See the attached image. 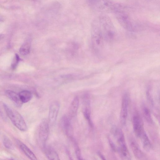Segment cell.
<instances>
[{
    "label": "cell",
    "instance_id": "obj_1",
    "mask_svg": "<svg viewBox=\"0 0 160 160\" xmlns=\"http://www.w3.org/2000/svg\"><path fill=\"white\" fill-rule=\"evenodd\" d=\"M89 5L98 11L107 13L124 11L126 8L122 4L112 0H94Z\"/></svg>",
    "mask_w": 160,
    "mask_h": 160
},
{
    "label": "cell",
    "instance_id": "obj_2",
    "mask_svg": "<svg viewBox=\"0 0 160 160\" xmlns=\"http://www.w3.org/2000/svg\"><path fill=\"white\" fill-rule=\"evenodd\" d=\"M98 19L104 39L112 40L116 35V30L110 18L106 15L102 14Z\"/></svg>",
    "mask_w": 160,
    "mask_h": 160
},
{
    "label": "cell",
    "instance_id": "obj_3",
    "mask_svg": "<svg viewBox=\"0 0 160 160\" xmlns=\"http://www.w3.org/2000/svg\"><path fill=\"white\" fill-rule=\"evenodd\" d=\"M3 106L6 113L14 125L21 131H26L27 129V124L21 115L5 103H3Z\"/></svg>",
    "mask_w": 160,
    "mask_h": 160
},
{
    "label": "cell",
    "instance_id": "obj_4",
    "mask_svg": "<svg viewBox=\"0 0 160 160\" xmlns=\"http://www.w3.org/2000/svg\"><path fill=\"white\" fill-rule=\"evenodd\" d=\"M49 133V122L44 119L40 122L38 131V143L43 150L45 148Z\"/></svg>",
    "mask_w": 160,
    "mask_h": 160
},
{
    "label": "cell",
    "instance_id": "obj_5",
    "mask_svg": "<svg viewBox=\"0 0 160 160\" xmlns=\"http://www.w3.org/2000/svg\"><path fill=\"white\" fill-rule=\"evenodd\" d=\"M115 14L117 20L122 28L129 31H133L134 30L132 21L124 11L117 12Z\"/></svg>",
    "mask_w": 160,
    "mask_h": 160
},
{
    "label": "cell",
    "instance_id": "obj_6",
    "mask_svg": "<svg viewBox=\"0 0 160 160\" xmlns=\"http://www.w3.org/2000/svg\"><path fill=\"white\" fill-rule=\"evenodd\" d=\"M129 97L128 94L125 92L123 95L121 103L120 113V120L122 125H125L128 115Z\"/></svg>",
    "mask_w": 160,
    "mask_h": 160
},
{
    "label": "cell",
    "instance_id": "obj_7",
    "mask_svg": "<svg viewBox=\"0 0 160 160\" xmlns=\"http://www.w3.org/2000/svg\"><path fill=\"white\" fill-rule=\"evenodd\" d=\"M132 121L135 134L137 137L141 138L145 131L142 119L138 113L134 114Z\"/></svg>",
    "mask_w": 160,
    "mask_h": 160
},
{
    "label": "cell",
    "instance_id": "obj_8",
    "mask_svg": "<svg viewBox=\"0 0 160 160\" xmlns=\"http://www.w3.org/2000/svg\"><path fill=\"white\" fill-rule=\"evenodd\" d=\"M82 111L83 115L91 128L93 126L91 118L90 101L88 95L84 96L82 99Z\"/></svg>",
    "mask_w": 160,
    "mask_h": 160
},
{
    "label": "cell",
    "instance_id": "obj_9",
    "mask_svg": "<svg viewBox=\"0 0 160 160\" xmlns=\"http://www.w3.org/2000/svg\"><path fill=\"white\" fill-rule=\"evenodd\" d=\"M60 107L59 103L54 101L51 104L49 111L48 122L53 125L56 122Z\"/></svg>",
    "mask_w": 160,
    "mask_h": 160
},
{
    "label": "cell",
    "instance_id": "obj_10",
    "mask_svg": "<svg viewBox=\"0 0 160 160\" xmlns=\"http://www.w3.org/2000/svg\"><path fill=\"white\" fill-rule=\"evenodd\" d=\"M61 125L67 136L71 139L72 138L73 130L70 117L66 115L63 116L61 119Z\"/></svg>",
    "mask_w": 160,
    "mask_h": 160
},
{
    "label": "cell",
    "instance_id": "obj_11",
    "mask_svg": "<svg viewBox=\"0 0 160 160\" xmlns=\"http://www.w3.org/2000/svg\"><path fill=\"white\" fill-rule=\"evenodd\" d=\"M130 145L136 158L139 159H143L145 158V155L139 148L138 145L133 139L130 140Z\"/></svg>",
    "mask_w": 160,
    "mask_h": 160
},
{
    "label": "cell",
    "instance_id": "obj_12",
    "mask_svg": "<svg viewBox=\"0 0 160 160\" xmlns=\"http://www.w3.org/2000/svg\"><path fill=\"white\" fill-rule=\"evenodd\" d=\"M5 93L6 96L11 99L17 106L21 107L22 106L23 103L20 98L19 94L10 90H6Z\"/></svg>",
    "mask_w": 160,
    "mask_h": 160
},
{
    "label": "cell",
    "instance_id": "obj_13",
    "mask_svg": "<svg viewBox=\"0 0 160 160\" xmlns=\"http://www.w3.org/2000/svg\"><path fill=\"white\" fill-rule=\"evenodd\" d=\"M79 101L77 97H75L72 101L69 110V117L70 118L74 117L76 115L79 106Z\"/></svg>",
    "mask_w": 160,
    "mask_h": 160
},
{
    "label": "cell",
    "instance_id": "obj_14",
    "mask_svg": "<svg viewBox=\"0 0 160 160\" xmlns=\"http://www.w3.org/2000/svg\"><path fill=\"white\" fill-rule=\"evenodd\" d=\"M17 142L21 150L28 158L32 160L37 159L33 152L25 144L18 140H17Z\"/></svg>",
    "mask_w": 160,
    "mask_h": 160
},
{
    "label": "cell",
    "instance_id": "obj_15",
    "mask_svg": "<svg viewBox=\"0 0 160 160\" xmlns=\"http://www.w3.org/2000/svg\"><path fill=\"white\" fill-rule=\"evenodd\" d=\"M43 150L48 159L55 160L59 159L58 154L52 148L46 146Z\"/></svg>",
    "mask_w": 160,
    "mask_h": 160
},
{
    "label": "cell",
    "instance_id": "obj_16",
    "mask_svg": "<svg viewBox=\"0 0 160 160\" xmlns=\"http://www.w3.org/2000/svg\"><path fill=\"white\" fill-rule=\"evenodd\" d=\"M140 138H141L144 149L147 151H150L152 148V145L145 132H144Z\"/></svg>",
    "mask_w": 160,
    "mask_h": 160
},
{
    "label": "cell",
    "instance_id": "obj_17",
    "mask_svg": "<svg viewBox=\"0 0 160 160\" xmlns=\"http://www.w3.org/2000/svg\"><path fill=\"white\" fill-rule=\"evenodd\" d=\"M20 98L23 103H26L30 101L32 97L31 92L28 90H24L21 91L19 94Z\"/></svg>",
    "mask_w": 160,
    "mask_h": 160
},
{
    "label": "cell",
    "instance_id": "obj_18",
    "mask_svg": "<svg viewBox=\"0 0 160 160\" xmlns=\"http://www.w3.org/2000/svg\"><path fill=\"white\" fill-rule=\"evenodd\" d=\"M31 47V42L29 41L24 42L19 49V52L21 54L25 55L29 52Z\"/></svg>",
    "mask_w": 160,
    "mask_h": 160
},
{
    "label": "cell",
    "instance_id": "obj_19",
    "mask_svg": "<svg viewBox=\"0 0 160 160\" xmlns=\"http://www.w3.org/2000/svg\"><path fill=\"white\" fill-rule=\"evenodd\" d=\"M142 111L143 116L147 121L150 124H152L153 120L148 108L146 106L143 105L142 107Z\"/></svg>",
    "mask_w": 160,
    "mask_h": 160
},
{
    "label": "cell",
    "instance_id": "obj_20",
    "mask_svg": "<svg viewBox=\"0 0 160 160\" xmlns=\"http://www.w3.org/2000/svg\"><path fill=\"white\" fill-rule=\"evenodd\" d=\"M71 139L72 140L74 146L75 153L77 158L78 160L82 159L80 149L77 143L73 138Z\"/></svg>",
    "mask_w": 160,
    "mask_h": 160
},
{
    "label": "cell",
    "instance_id": "obj_21",
    "mask_svg": "<svg viewBox=\"0 0 160 160\" xmlns=\"http://www.w3.org/2000/svg\"><path fill=\"white\" fill-rule=\"evenodd\" d=\"M3 143L5 147L7 148L12 149L13 148V146L12 142L7 137L5 136L3 138Z\"/></svg>",
    "mask_w": 160,
    "mask_h": 160
},
{
    "label": "cell",
    "instance_id": "obj_22",
    "mask_svg": "<svg viewBox=\"0 0 160 160\" xmlns=\"http://www.w3.org/2000/svg\"><path fill=\"white\" fill-rule=\"evenodd\" d=\"M20 60V58L18 54H16L11 64V67L12 69L16 68Z\"/></svg>",
    "mask_w": 160,
    "mask_h": 160
},
{
    "label": "cell",
    "instance_id": "obj_23",
    "mask_svg": "<svg viewBox=\"0 0 160 160\" xmlns=\"http://www.w3.org/2000/svg\"><path fill=\"white\" fill-rule=\"evenodd\" d=\"M146 95L148 102L151 106H153L154 105V102L152 96L150 92L149 89H148L146 92Z\"/></svg>",
    "mask_w": 160,
    "mask_h": 160
},
{
    "label": "cell",
    "instance_id": "obj_24",
    "mask_svg": "<svg viewBox=\"0 0 160 160\" xmlns=\"http://www.w3.org/2000/svg\"><path fill=\"white\" fill-rule=\"evenodd\" d=\"M109 143L112 151L114 152H115L117 151L116 147L113 141L110 139L108 138Z\"/></svg>",
    "mask_w": 160,
    "mask_h": 160
},
{
    "label": "cell",
    "instance_id": "obj_25",
    "mask_svg": "<svg viewBox=\"0 0 160 160\" xmlns=\"http://www.w3.org/2000/svg\"><path fill=\"white\" fill-rule=\"evenodd\" d=\"M98 154L99 157L102 159L105 160L106 158L104 155L100 152L99 151L98 152Z\"/></svg>",
    "mask_w": 160,
    "mask_h": 160
},
{
    "label": "cell",
    "instance_id": "obj_26",
    "mask_svg": "<svg viewBox=\"0 0 160 160\" xmlns=\"http://www.w3.org/2000/svg\"><path fill=\"white\" fill-rule=\"evenodd\" d=\"M94 0H88L89 4L92 3V2H93Z\"/></svg>",
    "mask_w": 160,
    "mask_h": 160
},
{
    "label": "cell",
    "instance_id": "obj_27",
    "mask_svg": "<svg viewBox=\"0 0 160 160\" xmlns=\"http://www.w3.org/2000/svg\"><path fill=\"white\" fill-rule=\"evenodd\" d=\"M3 35L2 34L0 35V40L3 38Z\"/></svg>",
    "mask_w": 160,
    "mask_h": 160
},
{
    "label": "cell",
    "instance_id": "obj_28",
    "mask_svg": "<svg viewBox=\"0 0 160 160\" xmlns=\"http://www.w3.org/2000/svg\"><path fill=\"white\" fill-rule=\"evenodd\" d=\"M32 0V1H36L37 0Z\"/></svg>",
    "mask_w": 160,
    "mask_h": 160
}]
</instances>
